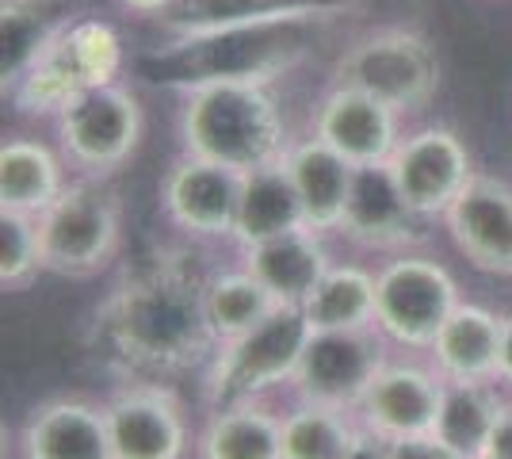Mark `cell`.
Wrapping results in <instances>:
<instances>
[{"label":"cell","instance_id":"cell-4","mask_svg":"<svg viewBox=\"0 0 512 459\" xmlns=\"http://www.w3.org/2000/svg\"><path fill=\"white\" fill-rule=\"evenodd\" d=\"M310 333L302 306H276L260 326L222 341L203 368L207 410L249 398H283L295 383Z\"/></svg>","mask_w":512,"mask_h":459},{"label":"cell","instance_id":"cell-23","mask_svg":"<svg viewBox=\"0 0 512 459\" xmlns=\"http://www.w3.org/2000/svg\"><path fill=\"white\" fill-rule=\"evenodd\" d=\"M283 165L295 180V192H299L302 211H306V226L318 230V234L337 238L356 165L344 161L333 146H325L318 134L295 138L283 153Z\"/></svg>","mask_w":512,"mask_h":459},{"label":"cell","instance_id":"cell-14","mask_svg":"<svg viewBox=\"0 0 512 459\" xmlns=\"http://www.w3.org/2000/svg\"><path fill=\"white\" fill-rule=\"evenodd\" d=\"M448 379L425 352H394L356 406L360 429L383 440L432 433Z\"/></svg>","mask_w":512,"mask_h":459},{"label":"cell","instance_id":"cell-26","mask_svg":"<svg viewBox=\"0 0 512 459\" xmlns=\"http://www.w3.org/2000/svg\"><path fill=\"white\" fill-rule=\"evenodd\" d=\"M73 20L65 0H4L0 4V88L4 96L39 62L54 35Z\"/></svg>","mask_w":512,"mask_h":459},{"label":"cell","instance_id":"cell-8","mask_svg":"<svg viewBox=\"0 0 512 459\" xmlns=\"http://www.w3.org/2000/svg\"><path fill=\"white\" fill-rule=\"evenodd\" d=\"M333 85L360 88L398 115H413L428 108L440 88V58L417 27H375L341 50Z\"/></svg>","mask_w":512,"mask_h":459},{"label":"cell","instance_id":"cell-16","mask_svg":"<svg viewBox=\"0 0 512 459\" xmlns=\"http://www.w3.org/2000/svg\"><path fill=\"white\" fill-rule=\"evenodd\" d=\"M440 226L474 272L512 280V184L505 176H470L463 196L451 203Z\"/></svg>","mask_w":512,"mask_h":459},{"label":"cell","instance_id":"cell-2","mask_svg":"<svg viewBox=\"0 0 512 459\" xmlns=\"http://www.w3.org/2000/svg\"><path fill=\"white\" fill-rule=\"evenodd\" d=\"M325 23L329 20L245 23L199 35H172V43L138 54L134 69L146 81L172 92H192L218 81L276 85L283 73H291L310 54Z\"/></svg>","mask_w":512,"mask_h":459},{"label":"cell","instance_id":"cell-9","mask_svg":"<svg viewBox=\"0 0 512 459\" xmlns=\"http://www.w3.org/2000/svg\"><path fill=\"white\" fill-rule=\"evenodd\" d=\"M142 131H146L142 104L134 88L123 81L85 88L54 115L58 150L69 161L73 176H92V180H111L119 169H127L130 157L138 153Z\"/></svg>","mask_w":512,"mask_h":459},{"label":"cell","instance_id":"cell-25","mask_svg":"<svg viewBox=\"0 0 512 459\" xmlns=\"http://www.w3.org/2000/svg\"><path fill=\"white\" fill-rule=\"evenodd\" d=\"M306 226V211L295 192V180L287 173V165H264L256 173H245L241 180V203H237L234 222V249H249L260 241H272L279 234H291Z\"/></svg>","mask_w":512,"mask_h":459},{"label":"cell","instance_id":"cell-6","mask_svg":"<svg viewBox=\"0 0 512 459\" xmlns=\"http://www.w3.org/2000/svg\"><path fill=\"white\" fill-rule=\"evenodd\" d=\"M127 234V207L111 180L73 176L69 188L39 215L43 261L50 276L92 280L107 272Z\"/></svg>","mask_w":512,"mask_h":459},{"label":"cell","instance_id":"cell-21","mask_svg":"<svg viewBox=\"0 0 512 459\" xmlns=\"http://www.w3.org/2000/svg\"><path fill=\"white\" fill-rule=\"evenodd\" d=\"M501 322L505 314H497L493 306L463 299L432 337L425 356L448 383H497Z\"/></svg>","mask_w":512,"mask_h":459},{"label":"cell","instance_id":"cell-11","mask_svg":"<svg viewBox=\"0 0 512 459\" xmlns=\"http://www.w3.org/2000/svg\"><path fill=\"white\" fill-rule=\"evenodd\" d=\"M241 180L245 176L218 161L180 150V157L165 169L157 184L161 215L192 245H226L234 241Z\"/></svg>","mask_w":512,"mask_h":459},{"label":"cell","instance_id":"cell-33","mask_svg":"<svg viewBox=\"0 0 512 459\" xmlns=\"http://www.w3.org/2000/svg\"><path fill=\"white\" fill-rule=\"evenodd\" d=\"M486 456H490V459H512V394H505L501 414H497V421H493Z\"/></svg>","mask_w":512,"mask_h":459},{"label":"cell","instance_id":"cell-37","mask_svg":"<svg viewBox=\"0 0 512 459\" xmlns=\"http://www.w3.org/2000/svg\"><path fill=\"white\" fill-rule=\"evenodd\" d=\"M478 459H490V456H478Z\"/></svg>","mask_w":512,"mask_h":459},{"label":"cell","instance_id":"cell-5","mask_svg":"<svg viewBox=\"0 0 512 459\" xmlns=\"http://www.w3.org/2000/svg\"><path fill=\"white\" fill-rule=\"evenodd\" d=\"M123 69H127L123 35L107 20L73 16L39 54V62L23 73L20 85L8 92V100L31 119H54L77 92L115 85Z\"/></svg>","mask_w":512,"mask_h":459},{"label":"cell","instance_id":"cell-18","mask_svg":"<svg viewBox=\"0 0 512 459\" xmlns=\"http://www.w3.org/2000/svg\"><path fill=\"white\" fill-rule=\"evenodd\" d=\"M20 459H111L104 398L54 394L31 406L16 433Z\"/></svg>","mask_w":512,"mask_h":459},{"label":"cell","instance_id":"cell-27","mask_svg":"<svg viewBox=\"0 0 512 459\" xmlns=\"http://www.w3.org/2000/svg\"><path fill=\"white\" fill-rule=\"evenodd\" d=\"M314 333L321 329H375V264L333 261L314 295L302 303Z\"/></svg>","mask_w":512,"mask_h":459},{"label":"cell","instance_id":"cell-3","mask_svg":"<svg viewBox=\"0 0 512 459\" xmlns=\"http://www.w3.org/2000/svg\"><path fill=\"white\" fill-rule=\"evenodd\" d=\"M176 134L184 153L218 161L241 176L283 161L295 142L272 85L256 81H218L180 92Z\"/></svg>","mask_w":512,"mask_h":459},{"label":"cell","instance_id":"cell-1","mask_svg":"<svg viewBox=\"0 0 512 459\" xmlns=\"http://www.w3.org/2000/svg\"><path fill=\"white\" fill-rule=\"evenodd\" d=\"M192 253V241L157 253V261L127 272L96 306L88 345L119 379L176 387V379L211 364L218 337L203 310L211 268H195Z\"/></svg>","mask_w":512,"mask_h":459},{"label":"cell","instance_id":"cell-22","mask_svg":"<svg viewBox=\"0 0 512 459\" xmlns=\"http://www.w3.org/2000/svg\"><path fill=\"white\" fill-rule=\"evenodd\" d=\"M195 459H283V398L211 406L195 429Z\"/></svg>","mask_w":512,"mask_h":459},{"label":"cell","instance_id":"cell-31","mask_svg":"<svg viewBox=\"0 0 512 459\" xmlns=\"http://www.w3.org/2000/svg\"><path fill=\"white\" fill-rule=\"evenodd\" d=\"M46 272L39 219L20 211H0V287L27 291Z\"/></svg>","mask_w":512,"mask_h":459},{"label":"cell","instance_id":"cell-15","mask_svg":"<svg viewBox=\"0 0 512 459\" xmlns=\"http://www.w3.org/2000/svg\"><path fill=\"white\" fill-rule=\"evenodd\" d=\"M337 238L356 245L363 253L390 257L402 249H417L432 238V222L421 219L406 196L398 192L390 165H360L352 176V192L344 203Z\"/></svg>","mask_w":512,"mask_h":459},{"label":"cell","instance_id":"cell-38","mask_svg":"<svg viewBox=\"0 0 512 459\" xmlns=\"http://www.w3.org/2000/svg\"><path fill=\"white\" fill-rule=\"evenodd\" d=\"M12 459H20V456H12Z\"/></svg>","mask_w":512,"mask_h":459},{"label":"cell","instance_id":"cell-10","mask_svg":"<svg viewBox=\"0 0 512 459\" xmlns=\"http://www.w3.org/2000/svg\"><path fill=\"white\" fill-rule=\"evenodd\" d=\"M111 459H188L195 433L188 406L172 383L123 379L104 394Z\"/></svg>","mask_w":512,"mask_h":459},{"label":"cell","instance_id":"cell-35","mask_svg":"<svg viewBox=\"0 0 512 459\" xmlns=\"http://www.w3.org/2000/svg\"><path fill=\"white\" fill-rule=\"evenodd\" d=\"M497 387L512 394V310L501 322V356H497Z\"/></svg>","mask_w":512,"mask_h":459},{"label":"cell","instance_id":"cell-30","mask_svg":"<svg viewBox=\"0 0 512 459\" xmlns=\"http://www.w3.org/2000/svg\"><path fill=\"white\" fill-rule=\"evenodd\" d=\"M501 402H505V391L497 383H448L432 433L444 444H451L459 456H486V444H490L493 421L501 414Z\"/></svg>","mask_w":512,"mask_h":459},{"label":"cell","instance_id":"cell-17","mask_svg":"<svg viewBox=\"0 0 512 459\" xmlns=\"http://www.w3.org/2000/svg\"><path fill=\"white\" fill-rule=\"evenodd\" d=\"M310 134H318L325 146L341 153L344 161L360 165H383L402 142V115L386 108L383 100L367 96L360 88L329 85V92L314 104Z\"/></svg>","mask_w":512,"mask_h":459},{"label":"cell","instance_id":"cell-32","mask_svg":"<svg viewBox=\"0 0 512 459\" xmlns=\"http://www.w3.org/2000/svg\"><path fill=\"white\" fill-rule=\"evenodd\" d=\"M386 459H467V456H459L436 433H417V437L386 440Z\"/></svg>","mask_w":512,"mask_h":459},{"label":"cell","instance_id":"cell-20","mask_svg":"<svg viewBox=\"0 0 512 459\" xmlns=\"http://www.w3.org/2000/svg\"><path fill=\"white\" fill-rule=\"evenodd\" d=\"M356 8H363V0H176L157 23L169 35H199L245 23L341 20Z\"/></svg>","mask_w":512,"mask_h":459},{"label":"cell","instance_id":"cell-13","mask_svg":"<svg viewBox=\"0 0 512 459\" xmlns=\"http://www.w3.org/2000/svg\"><path fill=\"white\" fill-rule=\"evenodd\" d=\"M386 165H390L394 184L406 196L409 207L432 226L448 215V207L463 196L470 176L478 173L467 142L459 138V131H451L444 123L406 131Z\"/></svg>","mask_w":512,"mask_h":459},{"label":"cell","instance_id":"cell-12","mask_svg":"<svg viewBox=\"0 0 512 459\" xmlns=\"http://www.w3.org/2000/svg\"><path fill=\"white\" fill-rule=\"evenodd\" d=\"M390 356H394V349L379 329H321V333H310L295 383L287 394L325 402V406H341V410L356 414L360 398L375 383V375L383 372Z\"/></svg>","mask_w":512,"mask_h":459},{"label":"cell","instance_id":"cell-28","mask_svg":"<svg viewBox=\"0 0 512 459\" xmlns=\"http://www.w3.org/2000/svg\"><path fill=\"white\" fill-rule=\"evenodd\" d=\"M276 306L279 303L268 295V287L241 261L218 264L203 280V310H207V322H211L218 345L260 326Z\"/></svg>","mask_w":512,"mask_h":459},{"label":"cell","instance_id":"cell-29","mask_svg":"<svg viewBox=\"0 0 512 459\" xmlns=\"http://www.w3.org/2000/svg\"><path fill=\"white\" fill-rule=\"evenodd\" d=\"M360 421L352 410L325 406L310 398L283 402V459H341Z\"/></svg>","mask_w":512,"mask_h":459},{"label":"cell","instance_id":"cell-34","mask_svg":"<svg viewBox=\"0 0 512 459\" xmlns=\"http://www.w3.org/2000/svg\"><path fill=\"white\" fill-rule=\"evenodd\" d=\"M341 459H386V440L367 433V429H356V437L344 448Z\"/></svg>","mask_w":512,"mask_h":459},{"label":"cell","instance_id":"cell-36","mask_svg":"<svg viewBox=\"0 0 512 459\" xmlns=\"http://www.w3.org/2000/svg\"><path fill=\"white\" fill-rule=\"evenodd\" d=\"M127 12H134V16H150V20H161L165 12H169L176 0H119Z\"/></svg>","mask_w":512,"mask_h":459},{"label":"cell","instance_id":"cell-19","mask_svg":"<svg viewBox=\"0 0 512 459\" xmlns=\"http://www.w3.org/2000/svg\"><path fill=\"white\" fill-rule=\"evenodd\" d=\"M237 257L268 287V295L279 306H302L321 284V276L333 268L329 234H318L310 226H299L291 234H279V238L249 245V249H237Z\"/></svg>","mask_w":512,"mask_h":459},{"label":"cell","instance_id":"cell-7","mask_svg":"<svg viewBox=\"0 0 512 459\" xmlns=\"http://www.w3.org/2000/svg\"><path fill=\"white\" fill-rule=\"evenodd\" d=\"M459 303L463 287L455 272L425 245L390 253L375 264V329L394 352H428Z\"/></svg>","mask_w":512,"mask_h":459},{"label":"cell","instance_id":"cell-24","mask_svg":"<svg viewBox=\"0 0 512 459\" xmlns=\"http://www.w3.org/2000/svg\"><path fill=\"white\" fill-rule=\"evenodd\" d=\"M73 180V169L58 146L43 138H4L0 146V211L43 215Z\"/></svg>","mask_w":512,"mask_h":459}]
</instances>
